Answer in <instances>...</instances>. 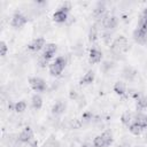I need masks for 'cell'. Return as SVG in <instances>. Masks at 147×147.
<instances>
[{"label":"cell","instance_id":"11","mask_svg":"<svg viewBox=\"0 0 147 147\" xmlns=\"http://www.w3.org/2000/svg\"><path fill=\"white\" fill-rule=\"evenodd\" d=\"M46 40L44 38H36L33 39L29 45H28V48L31 51V52H38L40 51L41 48H44L46 45Z\"/></svg>","mask_w":147,"mask_h":147},{"label":"cell","instance_id":"3","mask_svg":"<svg viewBox=\"0 0 147 147\" xmlns=\"http://www.w3.org/2000/svg\"><path fill=\"white\" fill-rule=\"evenodd\" d=\"M113 134L109 130L103 131L101 134L96 136L93 139V147H108L113 144Z\"/></svg>","mask_w":147,"mask_h":147},{"label":"cell","instance_id":"8","mask_svg":"<svg viewBox=\"0 0 147 147\" xmlns=\"http://www.w3.org/2000/svg\"><path fill=\"white\" fill-rule=\"evenodd\" d=\"M32 139H33V132H32V129L29 126L24 127L17 136V140L20 144H30Z\"/></svg>","mask_w":147,"mask_h":147},{"label":"cell","instance_id":"23","mask_svg":"<svg viewBox=\"0 0 147 147\" xmlns=\"http://www.w3.org/2000/svg\"><path fill=\"white\" fill-rule=\"evenodd\" d=\"M42 147H60V142H59L53 136H51V137L44 142Z\"/></svg>","mask_w":147,"mask_h":147},{"label":"cell","instance_id":"31","mask_svg":"<svg viewBox=\"0 0 147 147\" xmlns=\"http://www.w3.org/2000/svg\"><path fill=\"white\" fill-rule=\"evenodd\" d=\"M117 147H131V144L127 142V141H123V142H121Z\"/></svg>","mask_w":147,"mask_h":147},{"label":"cell","instance_id":"28","mask_svg":"<svg viewBox=\"0 0 147 147\" xmlns=\"http://www.w3.org/2000/svg\"><path fill=\"white\" fill-rule=\"evenodd\" d=\"M7 52H8V46H7V44H6L5 41H1V42H0V55H1L2 57L6 56Z\"/></svg>","mask_w":147,"mask_h":147},{"label":"cell","instance_id":"26","mask_svg":"<svg viewBox=\"0 0 147 147\" xmlns=\"http://www.w3.org/2000/svg\"><path fill=\"white\" fill-rule=\"evenodd\" d=\"M26 109V102L25 101H17L16 103H15V107H14V110L16 111V113H23L24 110Z\"/></svg>","mask_w":147,"mask_h":147},{"label":"cell","instance_id":"20","mask_svg":"<svg viewBox=\"0 0 147 147\" xmlns=\"http://www.w3.org/2000/svg\"><path fill=\"white\" fill-rule=\"evenodd\" d=\"M147 109V96L141 95L137 99V111H142Z\"/></svg>","mask_w":147,"mask_h":147},{"label":"cell","instance_id":"21","mask_svg":"<svg viewBox=\"0 0 147 147\" xmlns=\"http://www.w3.org/2000/svg\"><path fill=\"white\" fill-rule=\"evenodd\" d=\"M98 26L96 24H93L88 31V40L90 42H95V40L98 39Z\"/></svg>","mask_w":147,"mask_h":147},{"label":"cell","instance_id":"2","mask_svg":"<svg viewBox=\"0 0 147 147\" xmlns=\"http://www.w3.org/2000/svg\"><path fill=\"white\" fill-rule=\"evenodd\" d=\"M56 49H57V46L55 44H53V42L52 44H46V46L44 47V51H42V53L39 57V61H38L39 65L42 67V68L46 67L48 61L54 56Z\"/></svg>","mask_w":147,"mask_h":147},{"label":"cell","instance_id":"29","mask_svg":"<svg viewBox=\"0 0 147 147\" xmlns=\"http://www.w3.org/2000/svg\"><path fill=\"white\" fill-rule=\"evenodd\" d=\"M57 9H61V10H64V11H67V13H69L70 11V9H71V5H70V2H63Z\"/></svg>","mask_w":147,"mask_h":147},{"label":"cell","instance_id":"12","mask_svg":"<svg viewBox=\"0 0 147 147\" xmlns=\"http://www.w3.org/2000/svg\"><path fill=\"white\" fill-rule=\"evenodd\" d=\"M132 37H133L134 41L138 42V44H145L147 41V32L144 31V30H141V29H139V28H137L133 31Z\"/></svg>","mask_w":147,"mask_h":147},{"label":"cell","instance_id":"15","mask_svg":"<svg viewBox=\"0 0 147 147\" xmlns=\"http://www.w3.org/2000/svg\"><path fill=\"white\" fill-rule=\"evenodd\" d=\"M53 20L56 23H64L68 20V13L61 9H57L54 14H53Z\"/></svg>","mask_w":147,"mask_h":147},{"label":"cell","instance_id":"1","mask_svg":"<svg viewBox=\"0 0 147 147\" xmlns=\"http://www.w3.org/2000/svg\"><path fill=\"white\" fill-rule=\"evenodd\" d=\"M127 49H129V42L124 36L117 37L110 45V51L114 55H121L123 52H126Z\"/></svg>","mask_w":147,"mask_h":147},{"label":"cell","instance_id":"32","mask_svg":"<svg viewBox=\"0 0 147 147\" xmlns=\"http://www.w3.org/2000/svg\"><path fill=\"white\" fill-rule=\"evenodd\" d=\"M140 17H142V18H145V20H147V7L144 9V11H142V14H141V16Z\"/></svg>","mask_w":147,"mask_h":147},{"label":"cell","instance_id":"17","mask_svg":"<svg viewBox=\"0 0 147 147\" xmlns=\"http://www.w3.org/2000/svg\"><path fill=\"white\" fill-rule=\"evenodd\" d=\"M129 130H130V132H131L132 134L139 136V134H141V133L145 131V127H144L141 124H139V123H137V122H133V123H131V124L129 125Z\"/></svg>","mask_w":147,"mask_h":147},{"label":"cell","instance_id":"13","mask_svg":"<svg viewBox=\"0 0 147 147\" xmlns=\"http://www.w3.org/2000/svg\"><path fill=\"white\" fill-rule=\"evenodd\" d=\"M65 109H67V103L64 101H57L52 107V114L54 116H60L65 111Z\"/></svg>","mask_w":147,"mask_h":147},{"label":"cell","instance_id":"6","mask_svg":"<svg viewBox=\"0 0 147 147\" xmlns=\"http://www.w3.org/2000/svg\"><path fill=\"white\" fill-rule=\"evenodd\" d=\"M29 84H30L31 88L36 92H45L47 88L46 82L40 77H31L29 79Z\"/></svg>","mask_w":147,"mask_h":147},{"label":"cell","instance_id":"9","mask_svg":"<svg viewBox=\"0 0 147 147\" xmlns=\"http://www.w3.org/2000/svg\"><path fill=\"white\" fill-rule=\"evenodd\" d=\"M106 14H107L106 3H105L103 1H99V2L95 5L94 9H93V16H94V18H95L98 22H100V21L105 17Z\"/></svg>","mask_w":147,"mask_h":147},{"label":"cell","instance_id":"5","mask_svg":"<svg viewBox=\"0 0 147 147\" xmlns=\"http://www.w3.org/2000/svg\"><path fill=\"white\" fill-rule=\"evenodd\" d=\"M101 25L103 26V29L106 31H113L116 29L117 24H118V18L114 15H109V14H106L105 17L100 21Z\"/></svg>","mask_w":147,"mask_h":147},{"label":"cell","instance_id":"25","mask_svg":"<svg viewBox=\"0 0 147 147\" xmlns=\"http://www.w3.org/2000/svg\"><path fill=\"white\" fill-rule=\"evenodd\" d=\"M114 67H115V62H114V61H105V62L101 64V70H102L103 72H108V71H110Z\"/></svg>","mask_w":147,"mask_h":147},{"label":"cell","instance_id":"22","mask_svg":"<svg viewBox=\"0 0 147 147\" xmlns=\"http://www.w3.org/2000/svg\"><path fill=\"white\" fill-rule=\"evenodd\" d=\"M132 121H133V115H132L131 113L125 111L124 114H122V116H121V122H122L124 125L129 126V125L132 123Z\"/></svg>","mask_w":147,"mask_h":147},{"label":"cell","instance_id":"18","mask_svg":"<svg viewBox=\"0 0 147 147\" xmlns=\"http://www.w3.org/2000/svg\"><path fill=\"white\" fill-rule=\"evenodd\" d=\"M114 92L116 94L121 95V96H124L126 94V86H125V84L123 82H119V80L116 82L114 84Z\"/></svg>","mask_w":147,"mask_h":147},{"label":"cell","instance_id":"34","mask_svg":"<svg viewBox=\"0 0 147 147\" xmlns=\"http://www.w3.org/2000/svg\"><path fill=\"white\" fill-rule=\"evenodd\" d=\"M14 147H18V146H14Z\"/></svg>","mask_w":147,"mask_h":147},{"label":"cell","instance_id":"27","mask_svg":"<svg viewBox=\"0 0 147 147\" xmlns=\"http://www.w3.org/2000/svg\"><path fill=\"white\" fill-rule=\"evenodd\" d=\"M102 39L106 44H110V40H111V31H103L102 33Z\"/></svg>","mask_w":147,"mask_h":147},{"label":"cell","instance_id":"4","mask_svg":"<svg viewBox=\"0 0 147 147\" xmlns=\"http://www.w3.org/2000/svg\"><path fill=\"white\" fill-rule=\"evenodd\" d=\"M67 65V59L64 56H57L53 63L49 64V74L52 76H59L62 74Z\"/></svg>","mask_w":147,"mask_h":147},{"label":"cell","instance_id":"33","mask_svg":"<svg viewBox=\"0 0 147 147\" xmlns=\"http://www.w3.org/2000/svg\"><path fill=\"white\" fill-rule=\"evenodd\" d=\"M82 147H93V144H90V142H85L82 145Z\"/></svg>","mask_w":147,"mask_h":147},{"label":"cell","instance_id":"16","mask_svg":"<svg viewBox=\"0 0 147 147\" xmlns=\"http://www.w3.org/2000/svg\"><path fill=\"white\" fill-rule=\"evenodd\" d=\"M94 78H95L94 71L90 70V71H87V72L82 77V79L79 80V83H80L82 85H88V84H92V83H93Z\"/></svg>","mask_w":147,"mask_h":147},{"label":"cell","instance_id":"24","mask_svg":"<svg viewBox=\"0 0 147 147\" xmlns=\"http://www.w3.org/2000/svg\"><path fill=\"white\" fill-rule=\"evenodd\" d=\"M93 118H94V116H93V114L91 111H85L82 115V123L83 124H90V123H92L94 121Z\"/></svg>","mask_w":147,"mask_h":147},{"label":"cell","instance_id":"14","mask_svg":"<svg viewBox=\"0 0 147 147\" xmlns=\"http://www.w3.org/2000/svg\"><path fill=\"white\" fill-rule=\"evenodd\" d=\"M102 59V53L98 48H91L88 54V61L90 63H99Z\"/></svg>","mask_w":147,"mask_h":147},{"label":"cell","instance_id":"7","mask_svg":"<svg viewBox=\"0 0 147 147\" xmlns=\"http://www.w3.org/2000/svg\"><path fill=\"white\" fill-rule=\"evenodd\" d=\"M26 22H28V17H26L23 13L16 11V13H14V15H13V17H11L10 25H11L13 28L18 29V28L24 26V25L26 24Z\"/></svg>","mask_w":147,"mask_h":147},{"label":"cell","instance_id":"19","mask_svg":"<svg viewBox=\"0 0 147 147\" xmlns=\"http://www.w3.org/2000/svg\"><path fill=\"white\" fill-rule=\"evenodd\" d=\"M31 106L36 110H38V109L41 108V106H42V99H41V96L39 94L36 93V94L32 95V98H31Z\"/></svg>","mask_w":147,"mask_h":147},{"label":"cell","instance_id":"10","mask_svg":"<svg viewBox=\"0 0 147 147\" xmlns=\"http://www.w3.org/2000/svg\"><path fill=\"white\" fill-rule=\"evenodd\" d=\"M137 75H138L137 70H136L133 67H131V65H126V67H124L123 70H122V76H123V78H124L125 80H127V82L134 80L136 77H137Z\"/></svg>","mask_w":147,"mask_h":147},{"label":"cell","instance_id":"30","mask_svg":"<svg viewBox=\"0 0 147 147\" xmlns=\"http://www.w3.org/2000/svg\"><path fill=\"white\" fill-rule=\"evenodd\" d=\"M78 98V93L76 92V91H70V99H74V100H76Z\"/></svg>","mask_w":147,"mask_h":147}]
</instances>
